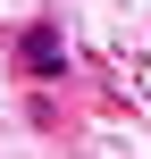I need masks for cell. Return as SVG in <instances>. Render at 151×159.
<instances>
[{"label":"cell","instance_id":"cell-1","mask_svg":"<svg viewBox=\"0 0 151 159\" xmlns=\"http://www.w3.org/2000/svg\"><path fill=\"white\" fill-rule=\"evenodd\" d=\"M17 59H25L34 75H67V50H59V34H50V25H25V42H17Z\"/></svg>","mask_w":151,"mask_h":159}]
</instances>
